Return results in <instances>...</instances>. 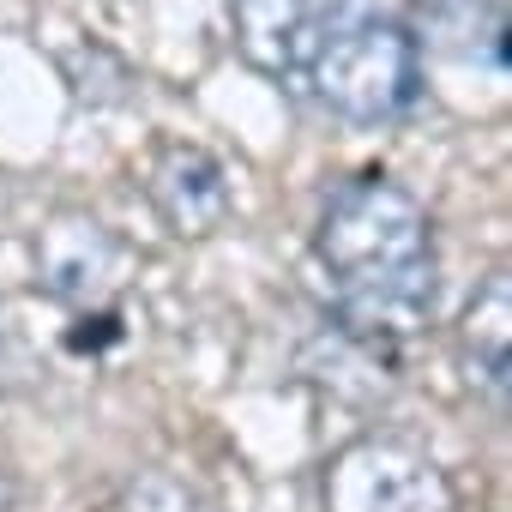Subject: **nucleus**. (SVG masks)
Listing matches in <instances>:
<instances>
[{"label": "nucleus", "instance_id": "5", "mask_svg": "<svg viewBox=\"0 0 512 512\" xmlns=\"http://www.w3.org/2000/svg\"><path fill=\"white\" fill-rule=\"evenodd\" d=\"M145 193H151L157 217L169 223V235H211L229 217V175H223V163L205 145H187V139H163L151 151Z\"/></svg>", "mask_w": 512, "mask_h": 512}, {"label": "nucleus", "instance_id": "7", "mask_svg": "<svg viewBox=\"0 0 512 512\" xmlns=\"http://www.w3.org/2000/svg\"><path fill=\"white\" fill-rule=\"evenodd\" d=\"M308 13H314V0H229L235 55L253 73H266L272 85L290 91L296 55H302V37H308Z\"/></svg>", "mask_w": 512, "mask_h": 512}, {"label": "nucleus", "instance_id": "6", "mask_svg": "<svg viewBox=\"0 0 512 512\" xmlns=\"http://www.w3.org/2000/svg\"><path fill=\"white\" fill-rule=\"evenodd\" d=\"M458 362L470 392L494 416H506V392H512V278L506 272H488L482 290L470 296L458 320Z\"/></svg>", "mask_w": 512, "mask_h": 512}, {"label": "nucleus", "instance_id": "1", "mask_svg": "<svg viewBox=\"0 0 512 512\" xmlns=\"http://www.w3.org/2000/svg\"><path fill=\"white\" fill-rule=\"evenodd\" d=\"M314 266L326 278L338 326L380 356L404 350L434 320L440 296L434 223L422 199L380 169L344 181L326 199L314 223Z\"/></svg>", "mask_w": 512, "mask_h": 512}, {"label": "nucleus", "instance_id": "4", "mask_svg": "<svg viewBox=\"0 0 512 512\" xmlns=\"http://www.w3.org/2000/svg\"><path fill=\"white\" fill-rule=\"evenodd\" d=\"M37 284L67 308H97L121 284V241L91 211H61L37 235Z\"/></svg>", "mask_w": 512, "mask_h": 512}, {"label": "nucleus", "instance_id": "8", "mask_svg": "<svg viewBox=\"0 0 512 512\" xmlns=\"http://www.w3.org/2000/svg\"><path fill=\"white\" fill-rule=\"evenodd\" d=\"M13 500H19V488H13V476L0 470V512H13Z\"/></svg>", "mask_w": 512, "mask_h": 512}, {"label": "nucleus", "instance_id": "2", "mask_svg": "<svg viewBox=\"0 0 512 512\" xmlns=\"http://www.w3.org/2000/svg\"><path fill=\"white\" fill-rule=\"evenodd\" d=\"M290 97L350 127H386L422 103V37L362 0H314Z\"/></svg>", "mask_w": 512, "mask_h": 512}, {"label": "nucleus", "instance_id": "3", "mask_svg": "<svg viewBox=\"0 0 512 512\" xmlns=\"http://www.w3.org/2000/svg\"><path fill=\"white\" fill-rule=\"evenodd\" d=\"M320 506L326 512H458V494L422 446L392 434H362L326 458Z\"/></svg>", "mask_w": 512, "mask_h": 512}]
</instances>
